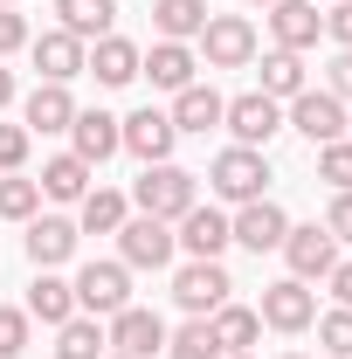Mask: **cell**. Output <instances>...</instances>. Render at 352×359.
<instances>
[{
	"instance_id": "1",
	"label": "cell",
	"mask_w": 352,
	"mask_h": 359,
	"mask_svg": "<svg viewBox=\"0 0 352 359\" xmlns=\"http://www.w3.org/2000/svg\"><path fill=\"white\" fill-rule=\"evenodd\" d=\"M132 201H138V215H152V222H180V215L194 208V173L173 166V159H159V166L138 173Z\"/></svg>"
},
{
	"instance_id": "2",
	"label": "cell",
	"mask_w": 352,
	"mask_h": 359,
	"mask_svg": "<svg viewBox=\"0 0 352 359\" xmlns=\"http://www.w3.org/2000/svg\"><path fill=\"white\" fill-rule=\"evenodd\" d=\"M208 187H215L221 201H263V187H269V159L256 152V145H228L215 166H208Z\"/></svg>"
},
{
	"instance_id": "3",
	"label": "cell",
	"mask_w": 352,
	"mask_h": 359,
	"mask_svg": "<svg viewBox=\"0 0 352 359\" xmlns=\"http://www.w3.org/2000/svg\"><path fill=\"white\" fill-rule=\"evenodd\" d=\"M132 304V269L125 263H83L76 269V311L83 318H118Z\"/></svg>"
},
{
	"instance_id": "4",
	"label": "cell",
	"mask_w": 352,
	"mask_h": 359,
	"mask_svg": "<svg viewBox=\"0 0 352 359\" xmlns=\"http://www.w3.org/2000/svg\"><path fill=\"white\" fill-rule=\"evenodd\" d=\"M173 222H152V215H125L118 228V263L125 269H166L173 263Z\"/></svg>"
},
{
	"instance_id": "5",
	"label": "cell",
	"mask_w": 352,
	"mask_h": 359,
	"mask_svg": "<svg viewBox=\"0 0 352 359\" xmlns=\"http://www.w3.org/2000/svg\"><path fill=\"white\" fill-rule=\"evenodd\" d=\"M201 55H208V69H249V62H256V28H249L242 14H208Z\"/></svg>"
},
{
	"instance_id": "6",
	"label": "cell",
	"mask_w": 352,
	"mask_h": 359,
	"mask_svg": "<svg viewBox=\"0 0 352 359\" xmlns=\"http://www.w3.org/2000/svg\"><path fill=\"white\" fill-rule=\"evenodd\" d=\"M221 125L235 132V145H256V152H263L269 138L283 132V104H276V97H263V90H249V97H228Z\"/></svg>"
},
{
	"instance_id": "7",
	"label": "cell",
	"mask_w": 352,
	"mask_h": 359,
	"mask_svg": "<svg viewBox=\"0 0 352 359\" xmlns=\"http://www.w3.org/2000/svg\"><path fill=\"white\" fill-rule=\"evenodd\" d=\"M283 125L304 132L311 145H332V138H346V104H339L332 90H297L290 111H283Z\"/></svg>"
},
{
	"instance_id": "8",
	"label": "cell",
	"mask_w": 352,
	"mask_h": 359,
	"mask_svg": "<svg viewBox=\"0 0 352 359\" xmlns=\"http://www.w3.org/2000/svg\"><path fill=\"white\" fill-rule=\"evenodd\" d=\"M283 263H290V276L297 283H311V276H332V263H339V242L325 235V222H304L283 235Z\"/></svg>"
},
{
	"instance_id": "9",
	"label": "cell",
	"mask_w": 352,
	"mask_h": 359,
	"mask_svg": "<svg viewBox=\"0 0 352 359\" xmlns=\"http://www.w3.org/2000/svg\"><path fill=\"white\" fill-rule=\"evenodd\" d=\"M228 290H235V283H228V269H221V263H187L173 276L180 311H194V318H215L221 304H228Z\"/></svg>"
},
{
	"instance_id": "10",
	"label": "cell",
	"mask_w": 352,
	"mask_h": 359,
	"mask_svg": "<svg viewBox=\"0 0 352 359\" xmlns=\"http://www.w3.org/2000/svg\"><path fill=\"white\" fill-rule=\"evenodd\" d=\"M118 138H125V152H138V159H145V166H159V159H173V118H166V111H152V104H145V111H132V118H118Z\"/></svg>"
},
{
	"instance_id": "11",
	"label": "cell",
	"mask_w": 352,
	"mask_h": 359,
	"mask_svg": "<svg viewBox=\"0 0 352 359\" xmlns=\"http://www.w3.org/2000/svg\"><path fill=\"white\" fill-rule=\"evenodd\" d=\"M173 242L194 256V263H221V249H228L235 235H228V215H221V208H201V201H194V208L180 215V235H173Z\"/></svg>"
},
{
	"instance_id": "12",
	"label": "cell",
	"mask_w": 352,
	"mask_h": 359,
	"mask_svg": "<svg viewBox=\"0 0 352 359\" xmlns=\"http://www.w3.org/2000/svg\"><path fill=\"white\" fill-rule=\"evenodd\" d=\"M104 339H111V353H125V359H152V353H166V325L152 311H138V304H125V311L104 325Z\"/></svg>"
},
{
	"instance_id": "13",
	"label": "cell",
	"mask_w": 352,
	"mask_h": 359,
	"mask_svg": "<svg viewBox=\"0 0 352 359\" xmlns=\"http://www.w3.org/2000/svg\"><path fill=\"white\" fill-rule=\"evenodd\" d=\"M228 235H235L242 249H256V256H263V249H283V235H290V215H283V208L263 194V201H242V215L228 222Z\"/></svg>"
},
{
	"instance_id": "14",
	"label": "cell",
	"mask_w": 352,
	"mask_h": 359,
	"mask_svg": "<svg viewBox=\"0 0 352 359\" xmlns=\"http://www.w3.org/2000/svg\"><path fill=\"white\" fill-rule=\"evenodd\" d=\"M269 325V332H304L311 318H318V297H311V283H297V276H283V283H269L263 290V311H256Z\"/></svg>"
},
{
	"instance_id": "15",
	"label": "cell",
	"mask_w": 352,
	"mask_h": 359,
	"mask_svg": "<svg viewBox=\"0 0 352 359\" xmlns=\"http://www.w3.org/2000/svg\"><path fill=\"white\" fill-rule=\"evenodd\" d=\"M269 35H276V48H290V55L318 48V35H325L318 0H276V7H269Z\"/></svg>"
},
{
	"instance_id": "16",
	"label": "cell",
	"mask_w": 352,
	"mask_h": 359,
	"mask_svg": "<svg viewBox=\"0 0 352 359\" xmlns=\"http://www.w3.org/2000/svg\"><path fill=\"white\" fill-rule=\"evenodd\" d=\"M35 69H42V83H69V76H83V62H90V48L69 35V28H48V35H35Z\"/></svg>"
},
{
	"instance_id": "17",
	"label": "cell",
	"mask_w": 352,
	"mask_h": 359,
	"mask_svg": "<svg viewBox=\"0 0 352 359\" xmlns=\"http://www.w3.org/2000/svg\"><path fill=\"white\" fill-rule=\"evenodd\" d=\"M76 235H83L76 222H62V215H42V222H28L21 249H28V263H35V269H55V263H69V256H76Z\"/></svg>"
},
{
	"instance_id": "18",
	"label": "cell",
	"mask_w": 352,
	"mask_h": 359,
	"mask_svg": "<svg viewBox=\"0 0 352 359\" xmlns=\"http://www.w3.org/2000/svg\"><path fill=\"white\" fill-rule=\"evenodd\" d=\"M69 138H76V159H83V166H104L111 152H125L111 111H76V118H69Z\"/></svg>"
},
{
	"instance_id": "19",
	"label": "cell",
	"mask_w": 352,
	"mask_h": 359,
	"mask_svg": "<svg viewBox=\"0 0 352 359\" xmlns=\"http://www.w3.org/2000/svg\"><path fill=\"white\" fill-rule=\"evenodd\" d=\"M69 118H76L69 83H35L28 104H21V125H28V132H69Z\"/></svg>"
},
{
	"instance_id": "20",
	"label": "cell",
	"mask_w": 352,
	"mask_h": 359,
	"mask_svg": "<svg viewBox=\"0 0 352 359\" xmlns=\"http://www.w3.org/2000/svg\"><path fill=\"white\" fill-rule=\"evenodd\" d=\"M221 111H228V97L221 90H208V83H187V90H173V132H215L221 125Z\"/></svg>"
},
{
	"instance_id": "21",
	"label": "cell",
	"mask_w": 352,
	"mask_h": 359,
	"mask_svg": "<svg viewBox=\"0 0 352 359\" xmlns=\"http://www.w3.org/2000/svg\"><path fill=\"white\" fill-rule=\"evenodd\" d=\"M97 83H111V90H125L138 76V42H125V35H97V48H90V62H83Z\"/></svg>"
},
{
	"instance_id": "22",
	"label": "cell",
	"mask_w": 352,
	"mask_h": 359,
	"mask_svg": "<svg viewBox=\"0 0 352 359\" xmlns=\"http://www.w3.org/2000/svg\"><path fill=\"white\" fill-rule=\"evenodd\" d=\"M28 318H42V325H69V318H76V283H69V276H55V269H35Z\"/></svg>"
},
{
	"instance_id": "23",
	"label": "cell",
	"mask_w": 352,
	"mask_h": 359,
	"mask_svg": "<svg viewBox=\"0 0 352 359\" xmlns=\"http://www.w3.org/2000/svg\"><path fill=\"white\" fill-rule=\"evenodd\" d=\"M194 69H201V62H194L187 42H152V55H138V76H152L159 90H187Z\"/></svg>"
},
{
	"instance_id": "24",
	"label": "cell",
	"mask_w": 352,
	"mask_h": 359,
	"mask_svg": "<svg viewBox=\"0 0 352 359\" xmlns=\"http://www.w3.org/2000/svg\"><path fill=\"white\" fill-rule=\"evenodd\" d=\"M208 0H152V28H159V42H194L201 28H208Z\"/></svg>"
},
{
	"instance_id": "25",
	"label": "cell",
	"mask_w": 352,
	"mask_h": 359,
	"mask_svg": "<svg viewBox=\"0 0 352 359\" xmlns=\"http://www.w3.org/2000/svg\"><path fill=\"white\" fill-rule=\"evenodd\" d=\"M55 14H62V28H69L76 42H97V35H111L118 0H55Z\"/></svg>"
},
{
	"instance_id": "26",
	"label": "cell",
	"mask_w": 352,
	"mask_h": 359,
	"mask_svg": "<svg viewBox=\"0 0 352 359\" xmlns=\"http://www.w3.org/2000/svg\"><path fill=\"white\" fill-rule=\"evenodd\" d=\"M208 325H215V346H221V353H249V346L263 339V318L249 311V304H221Z\"/></svg>"
},
{
	"instance_id": "27",
	"label": "cell",
	"mask_w": 352,
	"mask_h": 359,
	"mask_svg": "<svg viewBox=\"0 0 352 359\" xmlns=\"http://www.w3.org/2000/svg\"><path fill=\"white\" fill-rule=\"evenodd\" d=\"M111 353V339H104V325L97 318H69V325H55V359H104Z\"/></svg>"
},
{
	"instance_id": "28",
	"label": "cell",
	"mask_w": 352,
	"mask_h": 359,
	"mask_svg": "<svg viewBox=\"0 0 352 359\" xmlns=\"http://www.w3.org/2000/svg\"><path fill=\"white\" fill-rule=\"evenodd\" d=\"M90 173H97V166H83L76 152H62V159H48V166H42L35 187H42L48 201H83V194H90Z\"/></svg>"
},
{
	"instance_id": "29",
	"label": "cell",
	"mask_w": 352,
	"mask_h": 359,
	"mask_svg": "<svg viewBox=\"0 0 352 359\" xmlns=\"http://www.w3.org/2000/svg\"><path fill=\"white\" fill-rule=\"evenodd\" d=\"M297 90H311V83H304V55H290V48H269V55H263V97L290 104Z\"/></svg>"
},
{
	"instance_id": "30",
	"label": "cell",
	"mask_w": 352,
	"mask_h": 359,
	"mask_svg": "<svg viewBox=\"0 0 352 359\" xmlns=\"http://www.w3.org/2000/svg\"><path fill=\"white\" fill-rule=\"evenodd\" d=\"M125 215H132V208H125V194L90 187V194H83V222H76V228H90V235H118V228H125Z\"/></svg>"
},
{
	"instance_id": "31",
	"label": "cell",
	"mask_w": 352,
	"mask_h": 359,
	"mask_svg": "<svg viewBox=\"0 0 352 359\" xmlns=\"http://www.w3.org/2000/svg\"><path fill=\"white\" fill-rule=\"evenodd\" d=\"M166 353H173V359H221L215 325H208V318H187L180 332H166Z\"/></svg>"
},
{
	"instance_id": "32",
	"label": "cell",
	"mask_w": 352,
	"mask_h": 359,
	"mask_svg": "<svg viewBox=\"0 0 352 359\" xmlns=\"http://www.w3.org/2000/svg\"><path fill=\"white\" fill-rule=\"evenodd\" d=\"M35 208H42V187L35 180H21V173L0 180V222H35Z\"/></svg>"
},
{
	"instance_id": "33",
	"label": "cell",
	"mask_w": 352,
	"mask_h": 359,
	"mask_svg": "<svg viewBox=\"0 0 352 359\" xmlns=\"http://www.w3.org/2000/svg\"><path fill=\"white\" fill-rule=\"evenodd\" d=\"M318 180H332L339 194H352V138H332V145H318Z\"/></svg>"
},
{
	"instance_id": "34",
	"label": "cell",
	"mask_w": 352,
	"mask_h": 359,
	"mask_svg": "<svg viewBox=\"0 0 352 359\" xmlns=\"http://www.w3.org/2000/svg\"><path fill=\"white\" fill-rule=\"evenodd\" d=\"M318 346H325L332 359H352V311H346V304L318 318Z\"/></svg>"
},
{
	"instance_id": "35",
	"label": "cell",
	"mask_w": 352,
	"mask_h": 359,
	"mask_svg": "<svg viewBox=\"0 0 352 359\" xmlns=\"http://www.w3.org/2000/svg\"><path fill=\"white\" fill-rule=\"evenodd\" d=\"M28 353V311L0 304V359H21Z\"/></svg>"
},
{
	"instance_id": "36",
	"label": "cell",
	"mask_w": 352,
	"mask_h": 359,
	"mask_svg": "<svg viewBox=\"0 0 352 359\" xmlns=\"http://www.w3.org/2000/svg\"><path fill=\"white\" fill-rule=\"evenodd\" d=\"M28 145H35V132H28V125H0V173H21Z\"/></svg>"
},
{
	"instance_id": "37",
	"label": "cell",
	"mask_w": 352,
	"mask_h": 359,
	"mask_svg": "<svg viewBox=\"0 0 352 359\" xmlns=\"http://www.w3.org/2000/svg\"><path fill=\"white\" fill-rule=\"evenodd\" d=\"M325 235H332V242H352V194H332V208H325Z\"/></svg>"
},
{
	"instance_id": "38",
	"label": "cell",
	"mask_w": 352,
	"mask_h": 359,
	"mask_svg": "<svg viewBox=\"0 0 352 359\" xmlns=\"http://www.w3.org/2000/svg\"><path fill=\"white\" fill-rule=\"evenodd\" d=\"M325 90H332L339 104H346V97H352V48H339V55L325 62Z\"/></svg>"
},
{
	"instance_id": "39",
	"label": "cell",
	"mask_w": 352,
	"mask_h": 359,
	"mask_svg": "<svg viewBox=\"0 0 352 359\" xmlns=\"http://www.w3.org/2000/svg\"><path fill=\"white\" fill-rule=\"evenodd\" d=\"M35 35H28V21L14 14V7H0V55H14V48H28Z\"/></svg>"
},
{
	"instance_id": "40",
	"label": "cell",
	"mask_w": 352,
	"mask_h": 359,
	"mask_svg": "<svg viewBox=\"0 0 352 359\" xmlns=\"http://www.w3.org/2000/svg\"><path fill=\"white\" fill-rule=\"evenodd\" d=\"M325 35H332L339 48H352V0H339V7L325 14Z\"/></svg>"
},
{
	"instance_id": "41",
	"label": "cell",
	"mask_w": 352,
	"mask_h": 359,
	"mask_svg": "<svg viewBox=\"0 0 352 359\" xmlns=\"http://www.w3.org/2000/svg\"><path fill=\"white\" fill-rule=\"evenodd\" d=\"M325 283H332V297L352 311V263H332V276H325Z\"/></svg>"
},
{
	"instance_id": "42",
	"label": "cell",
	"mask_w": 352,
	"mask_h": 359,
	"mask_svg": "<svg viewBox=\"0 0 352 359\" xmlns=\"http://www.w3.org/2000/svg\"><path fill=\"white\" fill-rule=\"evenodd\" d=\"M14 104V69H0V111Z\"/></svg>"
},
{
	"instance_id": "43",
	"label": "cell",
	"mask_w": 352,
	"mask_h": 359,
	"mask_svg": "<svg viewBox=\"0 0 352 359\" xmlns=\"http://www.w3.org/2000/svg\"><path fill=\"white\" fill-rule=\"evenodd\" d=\"M249 7H276V0H249Z\"/></svg>"
},
{
	"instance_id": "44",
	"label": "cell",
	"mask_w": 352,
	"mask_h": 359,
	"mask_svg": "<svg viewBox=\"0 0 352 359\" xmlns=\"http://www.w3.org/2000/svg\"><path fill=\"white\" fill-rule=\"evenodd\" d=\"M221 359H249V353H221Z\"/></svg>"
},
{
	"instance_id": "45",
	"label": "cell",
	"mask_w": 352,
	"mask_h": 359,
	"mask_svg": "<svg viewBox=\"0 0 352 359\" xmlns=\"http://www.w3.org/2000/svg\"><path fill=\"white\" fill-rule=\"evenodd\" d=\"M276 359H304V353H276Z\"/></svg>"
},
{
	"instance_id": "46",
	"label": "cell",
	"mask_w": 352,
	"mask_h": 359,
	"mask_svg": "<svg viewBox=\"0 0 352 359\" xmlns=\"http://www.w3.org/2000/svg\"><path fill=\"white\" fill-rule=\"evenodd\" d=\"M104 359H125V353H104Z\"/></svg>"
},
{
	"instance_id": "47",
	"label": "cell",
	"mask_w": 352,
	"mask_h": 359,
	"mask_svg": "<svg viewBox=\"0 0 352 359\" xmlns=\"http://www.w3.org/2000/svg\"><path fill=\"white\" fill-rule=\"evenodd\" d=\"M0 7H14V0H0Z\"/></svg>"
}]
</instances>
